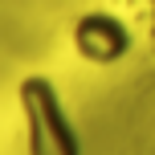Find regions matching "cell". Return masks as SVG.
I'll return each mask as SVG.
<instances>
[{"mask_svg": "<svg viewBox=\"0 0 155 155\" xmlns=\"http://www.w3.org/2000/svg\"><path fill=\"white\" fill-rule=\"evenodd\" d=\"M70 37H74L78 57L90 61V65H114V61H123L127 49H131V29H127L114 12H102V8L82 12L74 21Z\"/></svg>", "mask_w": 155, "mask_h": 155, "instance_id": "obj_2", "label": "cell"}, {"mask_svg": "<svg viewBox=\"0 0 155 155\" xmlns=\"http://www.w3.org/2000/svg\"><path fill=\"white\" fill-rule=\"evenodd\" d=\"M16 102L25 114V143L29 155H82L78 127L65 114V102L45 74H29L16 86Z\"/></svg>", "mask_w": 155, "mask_h": 155, "instance_id": "obj_1", "label": "cell"}]
</instances>
